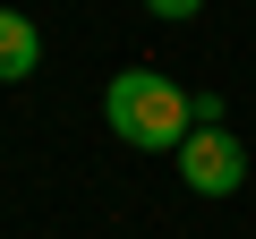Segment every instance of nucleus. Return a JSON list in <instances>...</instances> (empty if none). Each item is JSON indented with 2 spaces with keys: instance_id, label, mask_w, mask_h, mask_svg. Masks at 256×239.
Wrapping results in <instances>:
<instances>
[{
  "instance_id": "1",
  "label": "nucleus",
  "mask_w": 256,
  "mask_h": 239,
  "mask_svg": "<svg viewBox=\"0 0 256 239\" xmlns=\"http://www.w3.org/2000/svg\"><path fill=\"white\" fill-rule=\"evenodd\" d=\"M102 120H111V137L137 146V154H180L188 128H196V94H180L162 68H120L102 86Z\"/></svg>"
},
{
  "instance_id": "2",
  "label": "nucleus",
  "mask_w": 256,
  "mask_h": 239,
  "mask_svg": "<svg viewBox=\"0 0 256 239\" xmlns=\"http://www.w3.org/2000/svg\"><path fill=\"white\" fill-rule=\"evenodd\" d=\"M180 180H188L196 196H239V188H248V154H239V137H230V128H188V146H180Z\"/></svg>"
},
{
  "instance_id": "3",
  "label": "nucleus",
  "mask_w": 256,
  "mask_h": 239,
  "mask_svg": "<svg viewBox=\"0 0 256 239\" xmlns=\"http://www.w3.org/2000/svg\"><path fill=\"white\" fill-rule=\"evenodd\" d=\"M34 60H43V34H34V18H18V9H0V86H18V77H34Z\"/></svg>"
},
{
  "instance_id": "4",
  "label": "nucleus",
  "mask_w": 256,
  "mask_h": 239,
  "mask_svg": "<svg viewBox=\"0 0 256 239\" xmlns=\"http://www.w3.org/2000/svg\"><path fill=\"white\" fill-rule=\"evenodd\" d=\"M146 9H154V18H196L205 0H146Z\"/></svg>"
}]
</instances>
